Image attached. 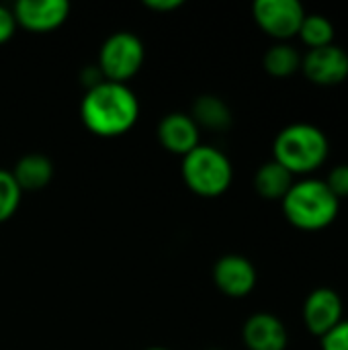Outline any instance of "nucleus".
Returning a JSON list of instances; mask_svg holds the SVG:
<instances>
[{
    "instance_id": "nucleus-1",
    "label": "nucleus",
    "mask_w": 348,
    "mask_h": 350,
    "mask_svg": "<svg viewBox=\"0 0 348 350\" xmlns=\"http://www.w3.org/2000/svg\"><path fill=\"white\" fill-rule=\"evenodd\" d=\"M80 119L94 135H123L139 119L137 94L123 82L103 80L84 92L80 103Z\"/></svg>"
},
{
    "instance_id": "nucleus-19",
    "label": "nucleus",
    "mask_w": 348,
    "mask_h": 350,
    "mask_svg": "<svg viewBox=\"0 0 348 350\" xmlns=\"http://www.w3.org/2000/svg\"><path fill=\"white\" fill-rule=\"evenodd\" d=\"M324 183L328 185V189L332 191V195L343 201L348 197V164H336L334 168H330L328 176L324 178Z\"/></svg>"
},
{
    "instance_id": "nucleus-11",
    "label": "nucleus",
    "mask_w": 348,
    "mask_h": 350,
    "mask_svg": "<svg viewBox=\"0 0 348 350\" xmlns=\"http://www.w3.org/2000/svg\"><path fill=\"white\" fill-rule=\"evenodd\" d=\"M242 342L248 350H287L289 332L275 314L256 312L242 326Z\"/></svg>"
},
{
    "instance_id": "nucleus-20",
    "label": "nucleus",
    "mask_w": 348,
    "mask_h": 350,
    "mask_svg": "<svg viewBox=\"0 0 348 350\" xmlns=\"http://www.w3.org/2000/svg\"><path fill=\"white\" fill-rule=\"evenodd\" d=\"M322 340V350H348V320L336 324Z\"/></svg>"
},
{
    "instance_id": "nucleus-9",
    "label": "nucleus",
    "mask_w": 348,
    "mask_h": 350,
    "mask_svg": "<svg viewBox=\"0 0 348 350\" xmlns=\"http://www.w3.org/2000/svg\"><path fill=\"white\" fill-rule=\"evenodd\" d=\"M302 316L310 334L322 338L345 320L343 297L338 295V291L330 287H318L306 297Z\"/></svg>"
},
{
    "instance_id": "nucleus-15",
    "label": "nucleus",
    "mask_w": 348,
    "mask_h": 350,
    "mask_svg": "<svg viewBox=\"0 0 348 350\" xmlns=\"http://www.w3.org/2000/svg\"><path fill=\"white\" fill-rule=\"evenodd\" d=\"M195 123L211 131H226L232 125V109L217 94H201L193 100L191 113Z\"/></svg>"
},
{
    "instance_id": "nucleus-23",
    "label": "nucleus",
    "mask_w": 348,
    "mask_h": 350,
    "mask_svg": "<svg viewBox=\"0 0 348 350\" xmlns=\"http://www.w3.org/2000/svg\"><path fill=\"white\" fill-rule=\"evenodd\" d=\"M144 350H170V349H164V347H150V349H144Z\"/></svg>"
},
{
    "instance_id": "nucleus-7",
    "label": "nucleus",
    "mask_w": 348,
    "mask_h": 350,
    "mask_svg": "<svg viewBox=\"0 0 348 350\" xmlns=\"http://www.w3.org/2000/svg\"><path fill=\"white\" fill-rule=\"evenodd\" d=\"M306 78L316 86H338L348 78V53L336 43L308 49L302 55V68Z\"/></svg>"
},
{
    "instance_id": "nucleus-12",
    "label": "nucleus",
    "mask_w": 348,
    "mask_h": 350,
    "mask_svg": "<svg viewBox=\"0 0 348 350\" xmlns=\"http://www.w3.org/2000/svg\"><path fill=\"white\" fill-rule=\"evenodd\" d=\"M158 142L164 150L187 156L201 144V129L189 113L172 111L164 115L158 123Z\"/></svg>"
},
{
    "instance_id": "nucleus-8",
    "label": "nucleus",
    "mask_w": 348,
    "mask_h": 350,
    "mask_svg": "<svg viewBox=\"0 0 348 350\" xmlns=\"http://www.w3.org/2000/svg\"><path fill=\"white\" fill-rule=\"evenodd\" d=\"M211 275H213L215 287L232 299H242V297L250 295L258 281L256 267L252 265L250 258H246L242 254L219 256L213 265Z\"/></svg>"
},
{
    "instance_id": "nucleus-10",
    "label": "nucleus",
    "mask_w": 348,
    "mask_h": 350,
    "mask_svg": "<svg viewBox=\"0 0 348 350\" xmlns=\"http://www.w3.org/2000/svg\"><path fill=\"white\" fill-rule=\"evenodd\" d=\"M16 25L33 33H47L64 25L70 14L66 0H18L12 6Z\"/></svg>"
},
{
    "instance_id": "nucleus-2",
    "label": "nucleus",
    "mask_w": 348,
    "mask_h": 350,
    "mask_svg": "<svg viewBox=\"0 0 348 350\" xmlns=\"http://www.w3.org/2000/svg\"><path fill=\"white\" fill-rule=\"evenodd\" d=\"M285 219L304 232H320L332 226L340 211V201L322 178L306 176L295 180L281 199Z\"/></svg>"
},
{
    "instance_id": "nucleus-16",
    "label": "nucleus",
    "mask_w": 348,
    "mask_h": 350,
    "mask_svg": "<svg viewBox=\"0 0 348 350\" xmlns=\"http://www.w3.org/2000/svg\"><path fill=\"white\" fill-rule=\"evenodd\" d=\"M263 66L271 76L287 78L302 68V53L289 41H277L265 51Z\"/></svg>"
},
{
    "instance_id": "nucleus-6",
    "label": "nucleus",
    "mask_w": 348,
    "mask_h": 350,
    "mask_svg": "<svg viewBox=\"0 0 348 350\" xmlns=\"http://www.w3.org/2000/svg\"><path fill=\"white\" fill-rule=\"evenodd\" d=\"M306 14L308 12L299 0H256L252 4L256 25L275 41L297 37Z\"/></svg>"
},
{
    "instance_id": "nucleus-13",
    "label": "nucleus",
    "mask_w": 348,
    "mask_h": 350,
    "mask_svg": "<svg viewBox=\"0 0 348 350\" xmlns=\"http://www.w3.org/2000/svg\"><path fill=\"white\" fill-rule=\"evenodd\" d=\"M12 176L21 191H39L53 178V162L45 154L31 152L21 156L12 166Z\"/></svg>"
},
{
    "instance_id": "nucleus-18",
    "label": "nucleus",
    "mask_w": 348,
    "mask_h": 350,
    "mask_svg": "<svg viewBox=\"0 0 348 350\" xmlns=\"http://www.w3.org/2000/svg\"><path fill=\"white\" fill-rule=\"evenodd\" d=\"M21 199H23V191L16 185L12 172L0 168V224L16 213Z\"/></svg>"
},
{
    "instance_id": "nucleus-24",
    "label": "nucleus",
    "mask_w": 348,
    "mask_h": 350,
    "mask_svg": "<svg viewBox=\"0 0 348 350\" xmlns=\"http://www.w3.org/2000/svg\"><path fill=\"white\" fill-rule=\"evenodd\" d=\"M207 350H219V349H207Z\"/></svg>"
},
{
    "instance_id": "nucleus-21",
    "label": "nucleus",
    "mask_w": 348,
    "mask_h": 350,
    "mask_svg": "<svg viewBox=\"0 0 348 350\" xmlns=\"http://www.w3.org/2000/svg\"><path fill=\"white\" fill-rule=\"evenodd\" d=\"M16 31V18L12 8L0 4V43H6Z\"/></svg>"
},
{
    "instance_id": "nucleus-22",
    "label": "nucleus",
    "mask_w": 348,
    "mask_h": 350,
    "mask_svg": "<svg viewBox=\"0 0 348 350\" xmlns=\"http://www.w3.org/2000/svg\"><path fill=\"white\" fill-rule=\"evenodd\" d=\"M148 8L152 10H160V12H168V10H176L178 6H183V0H146L144 2Z\"/></svg>"
},
{
    "instance_id": "nucleus-3",
    "label": "nucleus",
    "mask_w": 348,
    "mask_h": 350,
    "mask_svg": "<svg viewBox=\"0 0 348 350\" xmlns=\"http://www.w3.org/2000/svg\"><path fill=\"white\" fill-rule=\"evenodd\" d=\"M330 154L326 133L314 123H289L273 142V160L295 174H310L318 170Z\"/></svg>"
},
{
    "instance_id": "nucleus-14",
    "label": "nucleus",
    "mask_w": 348,
    "mask_h": 350,
    "mask_svg": "<svg viewBox=\"0 0 348 350\" xmlns=\"http://www.w3.org/2000/svg\"><path fill=\"white\" fill-rule=\"evenodd\" d=\"M293 183L295 176L275 160H267L254 172V191L267 201H281Z\"/></svg>"
},
{
    "instance_id": "nucleus-17",
    "label": "nucleus",
    "mask_w": 348,
    "mask_h": 350,
    "mask_svg": "<svg viewBox=\"0 0 348 350\" xmlns=\"http://www.w3.org/2000/svg\"><path fill=\"white\" fill-rule=\"evenodd\" d=\"M334 25L328 16L324 14H318V12H312V14H306L302 27H299V33L297 37L310 47V49H316V47H324V45H330L334 43Z\"/></svg>"
},
{
    "instance_id": "nucleus-5",
    "label": "nucleus",
    "mask_w": 348,
    "mask_h": 350,
    "mask_svg": "<svg viewBox=\"0 0 348 350\" xmlns=\"http://www.w3.org/2000/svg\"><path fill=\"white\" fill-rule=\"evenodd\" d=\"M144 57L146 49L135 33L115 31L101 43L96 66L105 80L127 84V80L139 72Z\"/></svg>"
},
{
    "instance_id": "nucleus-4",
    "label": "nucleus",
    "mask_w": 348,
    "mask_h": 350,
    "mask_svg": "<svg viewBox=\"0 0 348 350\" xmlns=\"http://www.w3.org/2000/svg\"><path fill=\"white\" fill-rule=\"evenodd\" d=\"M183 180L199 197H219L234 180V166L228 154L215 146L199 144L183 156Z\"/></svg>"
}]
</instances>
